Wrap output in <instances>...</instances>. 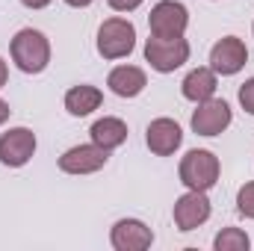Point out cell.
Wrapping results in <instances>:
<instances>
[{
  "instance_id": "6da1fadb",
  "label": "cell",
  "mask_w": 254,
  "mask_h": 251,
  "mask_svg": "<svg viewBox=\"0 0 254 251\" xmlns=\"http://www.w3.org/2000/svg\"><path fill=\"white\" fill-rule=\"evenodd\" d=\"M9 51H12V63L18 65L24 74H42L48 68V63H51V42H48L45 33H39L33 27L18 30L12 45H9Z\"/></svg>"
},
{
  "instance_id": "7a4b0ae2",
  "label": "cell",
  "mask_w": 254,
  "mask_h": 251,
  "mask_svg": "<svg viewBox=\"0 0 254 251\" xmlns=\"http://www.w3.org/2000/svg\"><path fill=\"white\" fill-rule=\"evenodd\" d=\"M219 172H222L219 157H216L213 151H207V148H195V151H190V154L181 160V169H178L181 184H184L187 189H195V192H207V189L216 187Z\"/></svg>"
},
{
  "instance_id": "3957f363",
  "label": "cell",
  "mask_w": 254,
  "mask_h": 251,
  "mask_svg": "<svg viewBox=\"0 0 254 251\" xmlns=\"http://www.w3.org/2000/svg\"><path fill=\"white\" fill-rule=\"evenodd\" d=\"M136 48V27L127 18H107L98 30V54L104 60H125Z\"/></svg>"
},
{
  "instance_id": "277c9868",
  "label": "cell",
  "mask_w": 254,
  "mask_h": 251,
  "mask_svg": "<svg viewBox=\"0 0 254 251\" xmlns=\"http://www.w3.org/2000/svg\"><path fill=\"white\" fill-rule=\"evenodd\" d=\"M145 60L154 71L160 74H172L178 71L181 65L190 60V42L181 36V39H160V36H151L145 42Z\"/></svg>"
},
{
  "instance_id": "5b68a950",
  "label": "cell",
  "mask_w": 254,
  "mask_h": 251,
  "mask_svg": "<svg viewBox=\"0 0 254 251\" xmlns=\"http://www.w3.org/2000/svg\"><path fill=\"white\" fill-rule=\"evenodd\" d=\"M148 27H151V36L181 39L187 33V27H190V12L178 0H160L148 15Z\"/></svg>"
},
{
  "instance_id": "8992f818",
  "label": "cell",
  "mask_w": 254,
  "mask_h": 251,
  "mask_svg": "<svg viewBox=\"0 0 254 251\" xmlns=\"http://www.w3.org/2000/svg\"><path fill=\"white\" fill-rule=\"evenodd\" d=\"M246 63H249V48H246V42L237 39V36L219 39V42L213 45V51H210V68H213L216 74H222V77L240 74V71L246 68Z\"/></svg>"
},
{
  "instance_id": "52a82bcc",
  "label": "cell",
  "mask_w": 254,
  "mask_h": 251,
  "mask_svg": "<svg viewBox=\"0 0 254 251\" xmlns=\"http://www.w3.org/2000/svg\"><path fill=\"white\" fill-rule=\"evenodd\" d=\"M36 154V133L27 127H12L0 136V163L9 169H21Z\"/></svg>"
},
{
  "instance_id": "ba28073f",
  "label": "cell",
  "mask_w": 254,
  "mask_h": 251,
  "mask_svg": "<svg viewBox=\"0 0 254 251\" xmlns=\"http://www.w3.org/2000/svg\"><path fill=\"white\" fill-rule=\"evenodd\" d=\"M231 122H234V113H231L228 101H219V98L201 101L198 110L192 113V130L198 136H219L231 127Z\"/></svg>"
},
{
  "instance_id": "9c48e42d",
  "label": "cell",
  "mask_w": 254,
  "mask_h": 251,
  "mask_svg": "<svg viewBox=\"0 0 254 251\" xmlns=\"http://www.w3.org/2000/svg\"><path fill=\"white\" fill-rule=\"evenodd\" d=\"M110 160V151L101 148V145H74L68 148L63 157H60V169L65 175H92V172H101Z\"/></svg>"
},
{
  "instance_id": "30bf717a",
  "label": "cell",
  "mask_w": 254,
  "mask_h": 251,
  "mask_svg": "<svg viewBox=\"0 0 254 251\" xmlns=\"http://www.w3.org/2000/svg\"><path fill=\"white\" fill-rule=\"evenodd\" d=\"M207 219H210V198H207V192L190 189L187 195H181L175 201V225H178V231H184V234L195 231Z\"/></svg>"
},
{
  "instance_id": "8fae6325",
  "label": "cell",
  "mask_w": 254,
  "mask_h": 251,
  "mask_svg": "<svg viewBox=\"0 0 254 251\" xmlns=\"http://www.w3.org/2000/svg\"><path fill=\"white\" fill-rule=\"evenodd\" d=\"M110 243L116 251H145L154 243V231L139 219H119L110 231Z\"/></svg>"
},
{
  "instance_id": "7c38bea8",
  "label": "cell",
  "mask_w": 254,
  "mask_h": 251,
  "mask_svg": "<svg viewBox=\"0 0 254 251\" xmlns=\"http://www.w3.org/2000/svg\"><path fill=\"white\" fill-rule=\"evenodd\" d=\"M145 142H148L151 154L172 157L181 148V142H184V130H181L178 122H172V119H154L148 125V130H145Z\"/></svg>"
},
{
  "instance_id": "4fadbf2b",
  "label": "cell",
  "mask_w": 254,
  "mask_h": 251,
  "mask_svg": "<svg viewBox=\"0 0 254 251\" xmlns=\"http://www.w3.org/2000/svg\"><path fill=\"white\" fill-rule=\"evenodd\" d=\"M107 86H110L119 98H136V95H142V89L148 86V77H145V71L136 68V65H119V68L110 71Z\"/></svg>"
},
{
  "instance_id": "5bb4252c",
  "label": "cell",
  "mask_w": 254,
  "mask_h": 251,
  "mask_svg": "<svg viewBox=\"0 0 254 251\" xmlns=\"http://www.w3.org/2000/svg\"><path fill=\"white\" fill-rule=\"evenodd\" d=\"M216 86H219V80H216L213 68H192L181 83V92H184L187 101L201 104V101H210L216 95Z\"/></svg>"
},
{
  "instance_id": "9a60e30c",
  "label": "cell",
  "mask_w": 254,
  "mask_h": 251,
  "mask_svg": "<svg viewBox=\"0 0 254 251\" xmlns=\"http://www.w3.org/2000/svg\"><path fill=\"white\" fill-rule=\"evenodd\" d=\"M101 104H104V92L98 86H74L65 92V110L77 119L92 116Z\"/></svg>"
},
{
  "instance_id": "2e32d148",
  "label": "cell",
  "mask_w": 254,
  "mask_h": 251,
  "mask_svg": "<svg viewBox=\"0 0 254 251\" xmlns=\"http://www.w3.org/2000/svg\"><path fill=\"white\" fill-rule=\"evenodd\" d=\"M89 136H92L95 145L113 151V148H119V145L127 142V125L122 119H116V116H104V119H98V122L92 125Z\"/></svg>"
},
{
  "instance_id": "e0dca14e",
  "label": "cell",
  "mask_w": 254,
  "mask_h": 251,
  "mask_svg": "<svg viewBox=\"0 0 254 251\" xmlns=\"http://www.w3.org/2000/svg\"><path fill=\"white\" fill-rule=\"evenodd\" d=\"M213 249L216 251H249L252 249V240L243 228H222L213 240Z\"/></svg>"
},
{
  "instance_id": "ac0fdd59",
  "label": "cell",
  "mask_w": 254,
  "mask_h": 251,
  "mask_svg": "<svg viewBox=\"0 0 254 251\" xmlns=\"http://www.w3.org/2000/svg\"><path fill=\"white\" fill-rule=\"evenodd\" d=\"M237 210L246 219H254V181H249L246 187L237 192Z\"/></svg>"
},
{
  "instance_id": "d6986e66",
  "label": "cell",
  "mask_w": 254,
  "mask_h": 251,
  "mask_svg": "<svg viewBox=\"0 0 254 251\" xmlns=\"http://www.w3.org/2000/svg\"><path fill=\"white\" fill-rule=\"evenodd\" d=\"M240 107H243L249 116H254V77L240 86Z\"/></svg>"
},
{
  "instance_id": "ffe728a7",
  "label": "cell",
  "mask_w": 254,
  "mask_h": 251,
  "mask_svg": "<svg viewBox=\"0 0 254 251\" xmlns=\"http://www.w3.org/2000/svg\"><path fill=\"white\" fill-rule=\"evenodd\" d=\"M107 3H110V9H116V12H133V9L142 6V0H107Z\"/></svg>"
},
{
  "instance_id": "44dd1931",
  "label": "cell",
  "mask_w": 254,
  "mask_h": 251,
  "mask_svg": "<svg viewBox=\"0 0 254 251\" xmlns=\"http://www.w3.org/2000/svg\"><path fill=\"white\" fill-rule=\"evenodd\" d=\"M27 9H45V6H51V0H21Z\"/></svg>"
},
{
  "instance_id": "7402d4cb",
  "label": "cell",
  "mask_w": 254,
  "mask_h": 251,
  "mask_svg": "<svg viewBox=\"0 0 254 251\" xmlns=\"http://www.w3.org/2000/svg\"><path fill=\"white\" fill-rule=\"evenodd\" d=\"M6 80H9V68H6V63L0 60V89L6 86Z\"/></svg>"
},
{
  "instance_id": "603a6c76",
  "label": "cell",
  "mask_w": 254,
  "mask_h": 251,
  "mask_svg": "<svg viewBox=\"0 0 254 251\" xmlns=\"http://www.w3.org/2000/svg\"><path fill=\"white\" fill-rule=\"evenodd\" d=\"M9 113H12V110H9V104H6V101H0V125L9 119Z\"/></svg>"
},
{
  "instance_id": "cb8c5ba5",
  "label": "cell",
  "mask_w": 254,
  "mask_h": 251,
  "mask_svg": "<svg viewBox=\"0 0 254 251\" xmlns=\"http://www.w3.org/2000/svg\"><path fill=\"white\" fill-rule=\"evenodd\" d=\"M65 3H68V6H74V9H86L92 0H65Z\"/></svg>"
}]
</instances>
